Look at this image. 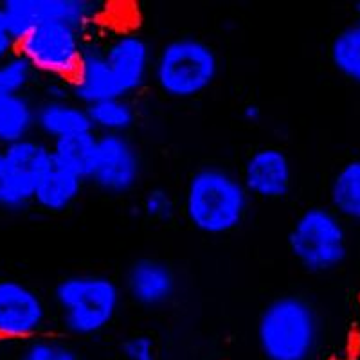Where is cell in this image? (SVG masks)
<instances>
[{"instance_id":"24","label":"cell","mask_w":360,"mask_h":360,"mask_svg":"<svg viewBox=\"0 0 360 360\" xmlns=\"http://www.w3.org/2000/svg\"><path fill=\"white\" fill-rule=\"evenodd\" d=\"M124 360H157L155 344L146 335L128 337L121 346Z\"/></svg>"},{"instance_id":"15","label":"cell","mask_w":360,"mask_h":360,"mask_svg":"<svg viewBox=\"0 0 360 360\" xmlns=\"http://www.w3.org/2000/svg\"><path fill=\"white\" fill-rule=\"evenodd\" d=\"M85 180L56 166L45 173L34 191L33 204L45 213H63L83 191Z\"/></svg>"},{"instance_id":"22","label":"cell","mask_w":360,"mask_h":360,"mask_svg":"<svg viewBox=\"0 0 360 360\" xmlns=\"http://www.w3.org/2000/svg\"><path fill=\"white\" fill-rule=\"evenodd\" d=\"M37 74L20 54H13L0 62V98L25 94Z\"/></svg>"},{"instance_id":"4","label":"cell","mask_w":360,"mask_h":360,"mask_svg":"<svg viewBox=\"0 0 360 360\" xmlns=\"http://www.w3.org/2000/svg\"><path fill=\"white\" fill-rule=\"evenodd\" d=\"M220 58L213 45L193 34L172 38L153 56L152 76L162 94L193 99L217 82Z\"/></svg>"},{"instance_id":"26","label":"cell","mask_w":360,"mask_h":360,"mask_svg":"<svg viewBox=\"0 0 360 360\" xmlns=\"http://www.w3.org/2000/svg\"><path fill=\"white\" fill-rule=\"evenodd\" d=\"M6 191H8V179H6L4 150L0 146V209H4L6 205Z\"/></svg>"},{"instance_id":"11","label":"cell","mask_w":360,"mask_h":360,"mask_svg":"<svg viewBox=\"0 0 360 360\" xmlns=\"http://www.w3.org/2000/svg\"><path fill=\"white\" fill-rule=\"evenodd\" d=\"M143 173L141 153L127 135H98L90 184L107 195H127Z\"/></svg>"},{"instance_id":"5","label":"cell","mask_w":360,"mask_h":360,"mask_svg":"<svg viewBox=\"0 0 360 360\" xmlns=\"http://www.w3.org/2000/svg\"><path fill=\"white\" fill-rule=\"evenodd\" d=\"M288 247L295 262L308 272H332L348 258V229L330 205H311L292 224Z\"/></svg>"},{"instance_id":"21","label":"cell","mask_w":360,"mask_h":360,"mask_svg":"<svg viewBox=\"0 0 360 360\" xmlns=\"http://www.w3.org/2000/svg\"><path fill=\"white\" fill-rule=\"evenodd\" d=\"M17 360H82V355L65 340L56 337H37L24 344Z\"/></svg>"},{"instance_id":"25","label":"cell","mask_w":360,"mask_h":360,"mask_svg":"<svg viewBox=\"0 0 360 360\" xmlns=\"http://www.w3.org/2000/svg\"><path fill=\"white\" fill-rule=\"evenodd\" d=\"M17 38L13 37L0 13V62L17 53Z\"/></svg>"},{"instance_id":"13","label":"cell","mask_w":360,"mask_h":360,"mask_svg":"<svg viewBox=\"0 0 360 360\" xmlns=\"http://www.w3.org/2000/svg\"><path fill=\"white\" fill-rule=\"evenodd\" d=\"M124 288L134 303L157 308L173 299L176 292V276L168 263L155 258H141L128 266Z\"/></svg>"},{"instance_id":"10","label":"cell","mask_w":360,"mask_h":360,"mask_svg":"<svg viewBox=\"0 0 360 360\" xmlns=\"http://www.w3.org/2000/svg\"><path fill=\"white\" fill-rule=\"evenodd\" d=\"M2 150L8 179L4 211H22L33 204L40 180L53 168L51 144L37 137H27Z\"/></svg>"},{"instance_id":"3","label":"cell","mask_w":360,"mask_h":360,"mask_svg":"<svg viewBox=\"0 0 360 360\" xmlns=\"http://www.w3.org/2000/svg\"><path fill=\"white\" fill-rule=\"evenodd\" d=\"M53 299L63 330L86 339L114 323L121 307V287L108 276L72 274L58 281Z\"/></svg>"},{"instance_id":"12","label":"cell","mask_w":360,"mask_h":360,"mask_svg":"<svg viewBox=\"0 0 360 360\" xmlns=\"http://www.w3.org/2000/svg\"><path fill=\"white\" fill-rule=\"evenodd\" d=\"M240 179L250 197L279 200L290 193L294 166L281 148L265 146L247 157Z\"/></svg>"},{"instance_id":"6","label":"cell","mask_w":360,"mask_h":360,"mask_svg":"<svg viewBox=\"0 0 360 360\" xmlns=\"http://www.w3.org/2000/svg\"><path fill=\"white\" fill-rule=\"evenodd\" d=\"M85 44V31L65 22H49L20 38L17 54L24 58L34 74L51 82L70 83L79 69Z\"/></svg>"},{"instance_id":"28","label":"cell","mask_w":360,"mask_h":360,"mask_svg":"<svg viewBox=\"0 0 360 360\" xmlns=\"http://www.w3.org/2000/svg\"><path fill=\"white\" fill-rule=\"evenodd\" d=\"M355 13H356V22H360V0L355 4Z\"/></svg>"},{"instance_id":"1","label":"cell","mask_w":360,"mask_h":360,"mask_svg":"<svg viewBox=\"0 0 360 360\" xmlns=\"http://www.w3.org/2000/svg\"><path fill=\"white\" fill-rule=\"evenodd\" d=\"M250 195L242 179L221 166H204L189 176L184 191V214L193 229L224 236L243 224Z\"/></svg>"},{"instance_id":"2","label":"cell","mask_w":360,"mask_h":360,"mask_svg":"<svg viewBox=\"0 0 360 360\" xmlns=\"http://www.w3.org/2000/svg\"><path fill=\"white\" fill-rule=\"evenodd\" d=\"M321 333L319 311L299 294L278 295L266 303L256 326L265 360H311L319 349Z\"/></svg>"},{"instance_id":"20","label":"cell","mask_w":360,"mask_h":360,"mask_svg":"<svg viewBox=\"0 0 360 360\" xmlns=\"http://www.w3.org/2000/svg\"><path fill=\"white\" fill-rule=\"evenodd\" d=\"M330 60L342 78L360 86V22H352L333 37Z\"/></svg>"},{"instance_id":"19","label":"cell","mask_w":360,"mask_h":360,"mask_svg":"<svg viewBox=\"0 0 360 360\" xmlns=\"http://www.w3.org/2000/svg\"><path fill=\"white\" fill-rule=\"evenodd\" d=\"M92 131L98 135H127L135 124V108L127 98L98 101L86 107Z\"/></svg>"},{"instance_id":"18","label":"cell","mask_w":360,"mask_h":360,"mask_svg":"<svg viewBox=\"0 0 360 360\" xmlns=\"http://www.w3.org/2000/svg\"><path fill=\"white\" fill-rule=\"evenodd\" d=\"M330 207L344 221L360 224V159L344 162L330 182Z\"/></svg>"},{"instance_id":"23","label":"cell","mask_w":360,"mask_h":360,"mask_svg":"<svg viewBox=\"0 0 360 360\" xmlns=\"http://www.w3.org/2000/svg\"><path fill=\"white\" fill-rule=\"evenodd\" d=\"M141 209L152 220L169 221L176 213V202L168 189L153 188L150 191H146Z\"/></svg>"},{"instance_id":"9","label":"cell","mask_w":360,"mask_h":360,"mask_svg":"<svg viewBox=\"0 0 360 360\" xmlns=\"http://www.w3.org/2000/svg\"><path fill=\"white\" fill-rule=\"evenodd\" d=\"M49 308L40 292L20 279H0V340L27 342L44 332Z\"/></svg>"},{"instance_id":"7","label":"cell","mask_w":360,"mask_h":360,"mask_svg":"<svg viewBox=\"0 0 360 360\" xmlns=\"http://www.w3.org/2000/svg\"><path fill=\"white\" fill-rule=\"evenodd\" d=\"M0 13L18 41L49 22H65L86 33V29L103 20L107 4L99 0H4L0 2Z\"/></svg>"},{"instance_id":"16","label":"cell","mask_w":360,"mask_h":360,"mask_svg":"<svg viewBox=\"0 0 360 360\" xmlns=\"http://www.w3.org/2000/svg\"><path fill=\"white\" fill-rule=\"evenodd\" d=\"M51 144V157L53 166L72 175L79 176L86 182L94 168L96 148H98V134L85 131V134L63 137Z\"/></svg>"},{"instance_id":"30","label":"cell","mask_w":360,"mask_h":360,"mask_svg":"<svg viewBox=\"0 0 360 360\" xmlns=\"http://www.w3.org/2000/svg\"><path fill=\"white\" fill-rule=\"evenodd\" d=\"M0 344H2V340H0Z\"/></svg>"},{"instance_id":"27","label":"cell","mask_w":360,"mask_h":360,"mask_svg":"<svg viewBox=\"0 0 360 360\" xmlns=\"http://www.w3.org/2000/svg\"><path fill=\"white\" fill-rule=\"evenodd\" d=\"M262 117H263V110L258 107V105L250 103V105H247V107L243 108V119H245L247 123H258Z\"/></svg>"},{"instance_id":"17","label":"cell","mask_w":360,"mask_h":360,"mask_svg":"<svg viewBox=\"0 0 360 360\" xmlns=\"http://www.w3.org/2000/svg\"><path fill=\"white\" fill-rule=\"evenodd\" d=\"M37 130V105L25 94L0 98V146H9Z\"/></svg>"},{"instance_id":"14","label":"cell","mask_w":360,"mask_h":360,"mask_svg":"<svg viewBox=\"0 0 360 360\" xmlns=\"http://www.w3.org/2000/svg\"><path fill=\"white\" fill-rule=\"evenodd\" d=\"M37 130L49 143L92 131L85 105L67 99H44L37 105Z\"/></svg>"},{"instance_id":"29","label":"cell","mask_w":360,"mask_h":360,"mask_svg":"<svg viewBox=\"0 0 360 360\" xmlns=\"http://www.w3.org/2000/svg\"><path fill=\"white\" fill-rule=\"evenodd\" d=\"M330 360H352V359H348V356H335V359H330Z\"/></svg>"},{"instance_id":"8","label":"cell","mask_w":360,"mask_h":360,"mask_svg":"<svg viewBox=\"0 0 360 360\" xmlns=\"http://www.w3.org/2000/svg\"><path fill=\"white\" fill-rule=\"evenodd\" d=\"M99 44L103 62L119 98L128 99V96L143 89L153 65L152 47L146 38L135 29L124 27Z\"/></svg>"}]
</instances>
